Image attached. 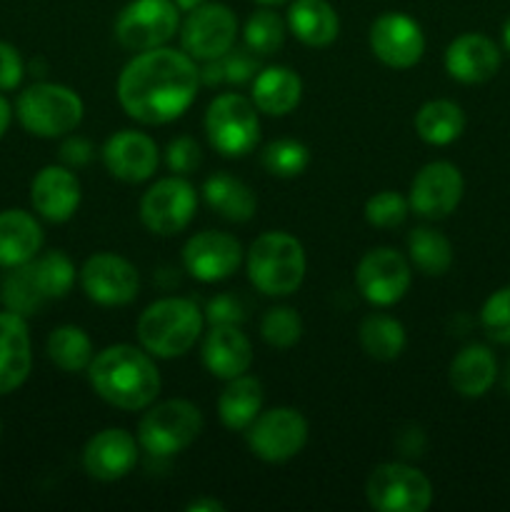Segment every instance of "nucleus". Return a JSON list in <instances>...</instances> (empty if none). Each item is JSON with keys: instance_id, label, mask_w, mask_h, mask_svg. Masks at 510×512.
I'll return each instance as SVG.
<instances>
[{"instance_id": "obj_1", "label": "nucleus", "mask_w": 510, "mask_h": 512, "mask_svg": "<svg viewBox=\"0 0 510 512\" xmlns=\"http://www.w3.org/2000/svg\"><path fill=\"white\" fill-rule=\"evenodd\" d=\"M200 68L185 50L150 48L135 55L118 78L120 108L143 125H165L193 105Z\"/></svg>"}, {"instance_id": "obj_2", "label": "nucleus", "mask_w": 510, "mask_h": 512, "mask_svg": "<svg viewBox=\"0 0 510 512\" xmlns=\"http://www.w3.org/2000/svg\"><path fill=\"white\" fill-rule=\"evenodd\" d=\"M88 378L98 398L118 410H145L160 395V370L153 355L135 345H110L88 365Z\"/></svg>"}, {"instance_id": "obj_3", "label": "nucleus", "mask_w": 510, "mask_h": 512, "mask_svg": "<svg viewBox=\"0 0 510 512\" xmlns=\"http://www.w3.org/2000/svg\"><path fill=\"white\" fill-rule=\"evenodd\" d=\"M205 315L193 300L163 298L140 313L135 333L140 348L148 350L153 358H180L188 353L203 335Z\"/></svg>"}, {"instance_id": "obj_4", "label": "nucleus", "mask_w": 510, "mask_h": 512, "mask_svg": "<svg viewBox=\"0 0 510 512\" xmlns=\"http://www.w3.org/2000/svg\"><path fill=\"white\" fill-rule=\"evenodd\" d=\"M245 268H248V278L255 290H260L263 295H273V298H285L300 288L308 260H305L300 240L283 230H270L253 240L248 258H245Z\"/></svg>"}, {"instance_id": "obj_5", "label": "nucleus", "mask_w": 510, "mask_h": 512, "mask_svg": "<svg viewBox=\"0 0 510 512\" xmlns=\"http://www.w3.org/2000/svg\"><path fill=\"white\" fill-rule=\"evenodd\" d=\"M85 105L68 85L35 83L15 100V118L35 138H63L80 125Z\"/></svg>"}, {"instance_id": "obj_6", "label": "nucleus", "mask_w": 510, "mask_h": 512, "mask_svg": "<svg viewBox=\"0 0 510 512\" xmlns=\"http://www.w3.org/2000/svg\"><path fill=\"white\" fill-rule=\"evenodd\" d=\"M203 413L190 400H163L145 408L138 423V445L153 458L183 453L203 433Z\"/></svg>"}, {"instance_id": "obj_7", "label": "nucleus", "mask_w": 510, "mask_h": 512, "mask_svg": "<svg viewBox=\"0 0 510 512\" xmlns=\"http://www.w3.org/2000/svg\"><path fill=\"white\" fill-rule=\"evenodd\" d=\"M205 135L223 158H245L260 143L258 108L238 93L218 95L205 110Z\"/></svg>"}, {"instance_id": "obj_8", "label": "nucleus", "mask_w": 510, "mask_h": 512, "mask_svg": "<svg viewBox=\"0 0 510 512\" xmlns=\"http://www.w3.org/2000/svg\"><path fill=\"white\" fill-rule=\"evenodd\" d=\"M365 498L378 512H425L433 503V485L413 465L383 463L368 475Z\"/></svg>"}, {"instance_id": "obj_9", "label": "nucleus", "mask_w": 510, "mask_h": 512, "mask_svg": "<svg viewBox=\"0 0 510 512\" xmlns=\"http://www.w3.org/2000/svg\"><path fill=\"white\" fill-rule=\"evenodd\" d=\"M178 30L180 8L175 0H130L115 20V38L133 53L160 48Z\"/></svg>"}, {"instance_id": "obj_10", "label": "nucleus", "mask_w": 510, "mask_h": 512, "mask_svg": "<svg viewBox=\"0 0 510 512\" xmlns=\"http://www.w3.org/2000/svg\"><path fill=\"white\" fill-rule=\"evenodd\" d=\"M238 18L223 3H200L180 23V45L195 63L218 60L235 48Z\"/></svg>"}, {"instance_id": "obj_11", "label": "nucleus", "mask_w": 510, "mask_h": 512, "mask_svg": "<svg viewBox=\"0 0 510 512\" xmlns=\"http://www.w3.org/2000/svg\"><path fill=\"white\" fill-rule=\"evenodd\" d=\"M245 440L255 458L265 463H285L308 443V420L295 408L260 410L245 430Z\"/></svg>"}, {"instance_id": "obj_12", "label": "nucleus", "mask_w": 510, "mask_h": 512, "mask_svg": "<svg viewBox=\"0 0 510 512\" xmlns=\"http://www.w3.org/2000/svg\"><path fill=\"white\" fill-rule=\"evenodd\" d=\"M198 210V193L183 175L155 180L140 198V220L155 235L180 233Z\"/></svg>"}, {"instance_id": "obj_13", "label": "nucleus", "mask_w": 510, "mask_h": 512, "mask_svg": "<svg viewBox=\"0 0 510 512\" xmlns=\"http://www.w3.org/2000/svg\"><path fill=\"white\" fill-rule=\"evenodd\" d=\"M413 283L410 263L395 248H373L360 258L355 268V285L360 295L375 308L400 303Z\"/></svg>"}, {"instance_id": "obj_14", "label": "nucleus", "mask_w": 510, "mask_h": 512, "mask_svg": "<svg viewBox=\"0 0 510 512\" xmlns=\"http://www.w3.org/2000/svg\"><path fill=\"white\" fill-rule=\"evenodd\" d=\"M80 288L93 303L105 308H120L138 298L140 275L130 260L115 253H95L78 273Z\"/></svg>"}, {"instance_id": "obj_15", "label": "nucleus", "mask_w": 510, "mask_h": 512, "mask_svg": "<svg viewBox=\"0 0 510 512\" xmlns=\"http://www.w3.org/2000/svg\"><path fill=\"white\" fill-rule=\"evenodd\" d=\"M465 180L460 170L448 160L423 165L410 183L408 203L415 215L425 220H443L460 205Z\"/></svg>"}, {"instance_id": "obj_16", "label": "nucleus", "mask_w": 510, "mask_h": 512, "mask_svg": "<svg viewBox=\"0 0 510 512\" xmlns=\"http://www.w3.org/2000/svg\"><path fill=\"white\" fill-rule=\"evenodd\" d=\"M370 50L383 65L408 70L420 63L425 53V35L418 20L405 13H383L370 25Z\"/></svg>"}, {"instance_id": "obj_17", "label": "nucleus", "mask_w": 510, "mask_h": 512, "mask_svg": "<svg viewBox=\"0 0 510 512\" xmlns=\"http://www.w3.org/2000/svg\"><path fill=\"white\" fill-rule=\"evenodd\" d=\"M243 263V245L220 230H203L183 245V265L200 283H220Z\"/></svg>"}, {"instance_id": "obj_18", "label": "nucleus", "mask_w": 510, "mask_h": 512, "mask_svg": "<svg viewBox=\"0 0 510 512\" xmlns=\"http://www.w3.org/2000/svg\"><path fill=\"white\" fill-rule=\"evenodd\" d=\"M160 150L150 135L140 130H120L103 145V165L123 183H143L158 170Z\"/></svg>"}, {"instance_id": "obj_19", "label": "nucleus", "mask_w": 510, "mask_h": 512, "mask_svg": "<svg viewBox=\"0 0 510 512\" xmlns=\"http://www.w3.org/2000/svg\"><path fill=\"white\" fill-rule=\"evenodd\" d=\"M138 463V440L123 428L95 433L83 448V468L100 483L123 480Z\"/></svg>"}, {"instance_id": "obj_20", "label": "nucleus", "mask_w": 510, "mask_h": 512, "mask_svg": "<svg viewBox=\"0 0 510 512\" xmlns=\"http://www.w3.org/2000/svg\"><path fill=\"white\" fill-rule=\"evenodd\" d=\"M30 203L40 218L65 223L80 205V180L65 165H48L30 183Z\"/></svg>"}, {"instance_id": "obj_21", "label": "nucleus", "mask_w": 510, "mask_h": 512, "mask_svg": "<svg viewBox=\"0 0 510 512\" xmlns=\"http://www.w3.org/2000/svg\"><path fill=\"white\" fill-rule=\"evenodd\" d=\"M500 68V48L483 33H463L445 50V70L465 85L488 83Z\"/></svg>"}, {"instance_id": "obj_22", "label": "nucleus", "mask_w": 510, "mask_h": 512, "mask_svg": "<svg viewBox=\"0 0 510 512\" xmlns=\"http://www.w3.org/2000/svg\"><path fill=\"white\" fill-rule=\"evenodd\" d=\"M203 365L225 383L248 373L253 365V345L240 325H210L203 340Z\"/></svg>"}, {"instance_id": "obj_23", "label": "nucleus", "mask_w": 510, "mask_h": 512, "mask_svg": "<svg viewBox=\"0 0 510 512\" xmlns=\"http://www.w3.org/2000/svg\"><path fill=\"white\" fill-rule=\"evenodd\" d=\"M33 368V345L25 318L0 310V395L18 390Z\"/></svg>"}, {"instance_id": "obj_24", "label": "nucleus", "mask_w": 510, "mask_h": 512, "mask_svg": "<svg viewBox=\"0 0 510 512\" xmlns=\"http://www.w3.org/2000/svg\"><path fill=\"white\" fill-rule=\"evenodd\" d=\"M300 98H303V80L295 70L285 68V65H270V68L255 73L250 100L258 113L283 118L298 108Z\"/></svg>"}, {"instance_id": "obj_25", "label": "nucleus", "mask_w": 510, "mask_h": 512, "mask_svg": "<svg viewBox=\"0 0 510 512\" xmlns=\"http://www.w3.org/2000/svg\"><path fill=\"white\" fill-rule=\"evenodd\" d=\"M43 248V228L30 213L10 208L0 213V268L30 263Z\"/></svg>"}, {"instance_id": "obj_26", "label": "nucleus", "mask_w": 510, "mask_h": 512, "mask_svg": "<svg viewBox=\"0 0 510 512\" xmlns=\"http://www.w3.org/2000/svg\"><path fill=\"white\" fill-rule=\"evenodd\" d=\"M285 23L308 48H328L340 33V18L328 0H293Z\"/></svg>"}, {"instance_id": "obj_27", "label": "nucleus", "mask_w": 510, "mask_h": 512, "mask_svg": "<svg viewBox=\"0 0 510 512\" xmlns=\"http://www.w3.org/2000/svg\"><path fill=\"white\" fill-rule=\"evenodd\" d=\"M498 378V360L485 345H465L453 358L448 380L463 398H483Z\"/></svg>"}, {"instance_id": "obj_28", "label": "nucleus", "mask_w": 510, "mask_h": 512, "mask_svg": "<svg viewBox=\"0 0 510 512\" xmlns=\"http://www.w3.org/2000/svg\"><path fill=\"white\" fill-rule=\"evenodd\" d=\"M203 198L220 218L230 220V223H248L258 210V198H255L253 188L228 173L210 175L203 183Z\"/></svg>"}, {"instance_id": "obj_29", "label": "nucleus", "mask_w": 510, "mask_h": 512, "mask_svg": "<svg viewBox=\"0 0 510 512\" xmlns=\"http://www.w3.org/2000/svg\"><path fill=\"white\" fill-rule=\"evenodd\" d=\"M263 398V385L258 378L238 375V378L228 380L218 398L220 423L228 430H248V425L263 410Z\"/></svg>"}, {"instance_id": "obj_30", "label": "nucleus", "mask_w": 510, "mask_h": 512, "mask_svg": "<svg viewBox=\"0 0 510 512\" xmlns=\"http://www.w3.org/2000/svg\"><path fill=\"white\" fill-rule=\"evenodd\" d=\"M415 133L428 145H450L463 135L465 113L453 100H430L415 113Z\"/></svg>"}, {"instance_id": "obj_31", "label": "nucleus", "mask_w": 510, "mask_h": 512, "mask_svg": "<svg viewBox=\"0 0 510 512\" xmlns=\"http://www.w3.org/2000/svg\"><path fill=\"white\" fill-rule=\"evenodd\" d=\"M358 340L360 348L365 350L368 358L380 360V363H390V360L400 358L408 338H405V328L400 320L383 313H373L360 323Z\"/></svg>"}, {"instance_id": "obj_32", "label": "nucleus", "mask_w": 510, "mask_h": 512, "mask_svg": "<svg viewBox=\"0 0 510 512\" xmlns=\"http://www.w3.org/2000/svg\"><path fill=\"white\" fill-rule=\"evenodd\" d=\"M48 358L63 373H83L93 363V340L78 325H60L48 338Z\"/></svg>"}, {"instance_id": "obj_33", "label": "nucleus", "mask_w": 510, "mask_h": 512, "mask_svg": "<svg viewBox=\"0 0 510 512\" xmlns=\"http://www.w3.org/2000/svg\"><path fill=\"white\" fill-rule=\"evenodd\" d=\"M408 258L423 275L438 278L453 265V245L433 228H415L408 235Z\"/></svg>"}, {"instance_id": "obj_34", "label": "nucleus", "mask_w": 510, "mask_h": 512, "mask_svg": "<svg viewBox=\"0 0 510 512\" xmlns=\"http://www.w3.org/2000/svg\"><path fill=\"white\" fill-rule=\"evenodd\" d=\"M0 300H3L5 310L20 315V318H30L48 303L35 283L30 263L8 268V273L0 280Z\"/></svg>"}, {"instance_id": "obj_35", "label": "nucleus", "mask_w": 510, "mask_h": 512, "mask_svg": "<svg viewBox=\"0 0 510 512\" xmlns=\"http://www.w3.org/2000/svg\"><path fill=\"white\" fill-rule=\"evenodd\" d=\"M30 270H33V278L45 300L65 298L75 283V265L63 250L35 255L30 260Z\"/></svg>"}, {"instance_id": "obj_36", "label": "nucleus", "mask_w": 510, "mask_h": 512, "mask_svg": "<svg viewBox=\"0 0 510 512\" xmlns=\"http://www.w3.org/2000/svg\"><path fill=\"white\" fill-rule=\"evenodd\" d=\"M285 33H288V23L280 18L275 10H270L268 5L260 10H255L248 18L243 28V40L245 48L253 50L258 58H265V55H273L283 48Z\"/></svg>"}, {"instance_id": "obj_37", "label": "nucleus", "mask_w": 510, "mask_h": 512, "mask_svg": "<svg viewBox=\"0 0 510 512\" xmlns=\"http://www.w3.org/2000/svg\"><path fill=\"white\" fill-rule=\"evenodd\" d=\"M310 165V150L300 140H273L263 150V168L275 178H298Z\"/></svg>"}, {"instance_id": "obj_38", "label": "nucleus", "mask_w": 510, "mask_h": 512, "mask_svg": "<svg viewBox=\"0 0 510 512\" xmlns=\"http://www.w3.org/2000/svg\"><path fill=\"white\" fill-rule=\"evenodd\" d=\"M260 335L270 348L288 350L303 338V318L298 315V310L285 308V305L270 308L260 320Z\"/></svg>"}, {"instance_id": "obj_39", "label": "nucleus", "mask_w": 510, "mask_h": 512, "mask_svg": "<svg viewBox=\"0 0 510 512\" xmlns=\"http://www.w3.org/2000/svg\"><path fill=\"white\" fill-rule=\"evenodd\" d=\"M410 203L395 190H380L373 198H368L365 203V220H368L373 228L390 230L403 225V220L408 218Z\"/></svg>"}, {"instance_id": "obj_40", "label": "nucleus", "mask_w": 510, "mask_h": 512, "mask_svg": "<svg viewBox=\"0 0 510 512\" xmlns=\"http://www.w3.org/2000/svg\"><path fill=\"white\" fill-rule=\"evenodd\" d=\"M480 323L490 340L500 345H510V285L490 295L480 310Z\"/></svg>"}, {"instance_id": "obj_41", "label": "nucleus", "mask_w": 510, "mask_h": 512, "mask_svg": "<svg viewBox=\"0 0 510 512\" xmlns=\"http://www.w3.org/2000/svg\"><path fill=\"white\" fill-rule=\"evenodd\" d=\"M200 160H203L200 145L193 138H188V135L170 140L168 148H165V165H168L173 175L193 173V170L200 168Z\"/></svg>"}, {"instance_id": "obj_42", "label": "nucleus", "mask_w": 510, "mask_h": 512, "mask_svg": "<svg viewBox=\"0 0 510 512\" xmlns=\"http://www.w3.org/2000/svg\"><path fill=\"white\" fill-rule=\"evenodd\" d=\"M220 65H223V80L245 83V80L255 78V73H258V55L248 48L230 50L228 55L220 58Z\"/></svg>"}, {"instance_id": "obj_43", "label": "nucleus", "mask_w": 510, "mask_h": 512, "mask_svg": "<svg viewBox=\"0 0 510 512\" xmlns=\"http://www.w3.org/2000/svg\"><path fill=\"white\" fill-rule=\"evenodd\" d=\"M25 63L20 58V50L15 45L0 40V93L15 90L23 83Z\"/></svg>"}, {"instance_id": "obj_44", "label": "nucleus", "mask_w": 510, "mask_h": 512, "mask_svg": "<svg viewBox=\"0 0 510 512\" xmlns=\"http://www.w3.org/2000/svg\"><path fill=\"white\" fill-rule=\"evenodd\" d=\"M205 320L210 325H240L245 320V310L240 300L233 298V295H218V298L208 303Z\"/></svg>"}, {"instance_id": "obj_45", "label": "nucleus", "mask_w": 510, "mask_h": 512, "mask_svg": "<svg viewBox=\"0 0 510 512\" xmlns=\"http://www.w3.org/2000/svg\"><path fill=\"white\" fill-rule=\"evenodd\" d=\"M90 158H93V148H90L88 140L68 138L60 145V160H63L68 168H80V165L90 163Z\"/></svg>"}, {"instance_id": "obj_46", "label": "nucleus", "mask_w": 510, "mask_h": 512, "mask_svg": "<svg viewBox=\"0 0 510 512\" xmlns=\"http://www.w3.org/2000/svg\"><path fill=\"white\" fill-rule=\"evenodd\" d=\"M188 512H225V505L215 498H200L185 508Z\"/></svg>"}, {"instance_id": "obj_47", "label": "nucleus", "mask_w": 510, "mask_h": 512, "mask_svg": "<svg viewBox=\"0 0 510 512\" xmlns=\"http://www.w3.org/2000/svg\"><path fill=\"white\" fill-rule=\"evenodd\" d=\"M10 120H13V108H10V103H8V98H5V95H0V138L8 133Z\"/></svg>"}, {"instance_id": "obj_48", "label": "nucleus", "mask_w": 510, "mask_h": 512, "mask_svg": "<svg viewBox=\"0 0 510 512\" xmlns=\"http://www.w3.org/2000/svg\"><path fill=\"white\" fill-rule=\"evenodd\" d=\"M200 3H205V0H175V5H178L180 10H185V13H188V10H193V8H198Z\"/></svg>"}, {"instance_id": "obj_49", "label": "nucleus", "mask_w": 510, "mask_h": 512, "mask_svg": "<svg viewBox=\"0 0 510 512\" xmlns=\"http://www.w3.org/2000/svg\"><path fill=\"white\" fill-rule=\"evenodd\" d=\"M503 48L510 53V18L505 20V25H503Z\"/></svg>"}, {"instance_id": "obj_50", "label": "nucleus", "mask_w": 510, "mask_h": 512, "mask_svg": "<svg viewBox=\"0 0 510 512\" xmlns=\"http://www.w3.org/2000/svg\"><path fill=\"white\" fill-rule=\"evenodd\" d=\"M255 3H260V5H280V3H288V0H255Z\"/></svg>"}, {"instance_id": "obj_51", "label": "nucleus", "mask_w": 510, "mask_h": 512, "mask_svg": "<svg viewBox=\"0 0 510 512\" xmlns=\"http://www.w3.org/2000/svg\"><path fill=\"white\" fill-rule=\"evenodd\" d=\"M508 390H510V370H508Z\"/></svg>"}, {"instance_id": "obj_52", "label": "nucleus", "mask_w": 510, "mask_h": 512, "mask_svg": "<svg viewBox=\"0 0 510 512\" xmlns=\"http://www.w3.org/2000/svg\"><path fill=\"white\" fill-rule=\"evenodd\" d=\"M0 433H3V425H0Z\"/></svg>"}]
</instances>
